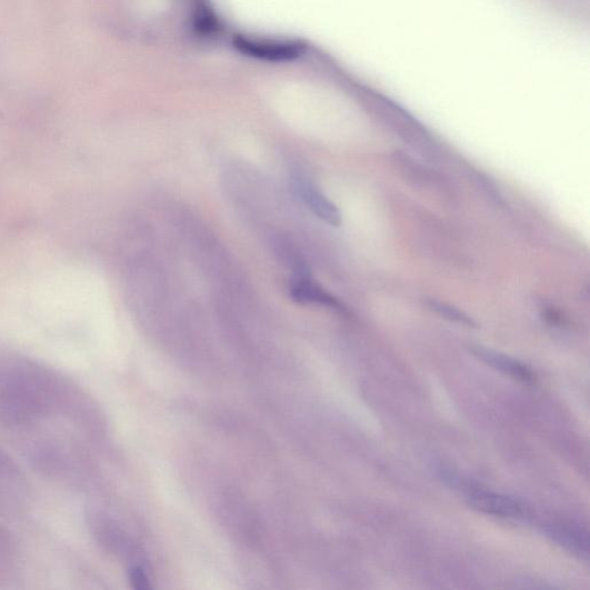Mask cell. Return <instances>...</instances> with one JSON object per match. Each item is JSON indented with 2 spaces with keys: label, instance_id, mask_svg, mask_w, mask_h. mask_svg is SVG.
I'll return each instance as SVG.
<instances>
[{
  "label": "cell",
  "instance_id": "52a82bcc",
  "mask_svg": "<svg viewBox=\"0 0 590 590\" xmlns=\"http://www.w3.org/2000/svg\"><path fill=\"white\" fill-rule=\"evenodd\" d=\"M427 304L431 310H433L434 313H438L439 316L450 321L471 327L476 326L474 322L468 316H466L463 312H461L460 309L453 306L431 299L427 301Z\"/></svg>",
  "mask_w": 590,
  "mask_h": 590
},
{
  "label": "cell",
  "instance_id": "8992f818",
  "mask_svg": "<svg viewBox=\"0 0 590 590\" xmlns=\"http://www.w3.org/2000/svg\"><path fill=\"white\" fill-rule=\"evenodd\" d=\"M194 33L201 39H210L221 33V21L207 0H197L193 13Z\"/></svg>",
  "mask_w": 590,
  "mask_h": 590
},
{
  "label": "cell",
  "instance_id": "6da1fadb",
  "mask_svg": "<svg viewBox=\"0 0 590 590\" xmlns=\"http://www.w3.org/2000/svg\"><path fill=\"white\" fill-rule=\"evenodd\" d=\"M232 43L242 56L267 63H290L302 58L308 50V46L299 40H266L240 34Z\"/></svg>",
  "mask_w": 590,
  "mask_h": 590
},
{
  "label": "cell",
  "instance_id": "ba28073f",
  "mask_svg": "<svg viewBox=\"0 0 590 590\" xmlns=\"http://www.w3.org/2000/svg\"><path fill=\"white\" fill-rule=\"evenodd\" d=\"M132 586L136 589L148 588V578L141 568H132L129 572Z\"/></svg>",
  "mask_w": 590,
  "mask_h": 590
},
{
  "label": "cell",
  "instance_id": "277c9868",
  "mask_svg": "<svg viewBox=\"0 0 590 590\" xmlns=\"http://www.w3.org/2000/svg\"><path fill=\"white\" fill-rule=\"evenodd\" d=\"M291 298L301 304L318 303L337 307V301L309 277V272L293 273Z\"/></svg>",
  "mask_w": 590,
  "mask_h": 590
},
{
  "label": "cell",
  "instance_id": "5b68a950",
  "mask_svg": "<svg viewBox=\"0 0 590 590\" xmlns=\"http://www.w3.org/2000/svg\"><path fill=\"white\" fill-rule=\"evenodd\" d=\"M474 354L491 367L507 372L512 378L524 383H533L537 380L534 372L523 363L511 359L504 354L493 352L491 350L476 348Z\"/></svg>",
  "mask_w": 590,
  "mask_h": 590
},
{
  "label": "cell",
  "instance_id": "7a4b0ae2",
  "mask_svg": "<svg viewBox=\"0 0 590 590\" xmlns=\"http://www.w3.org/2000/svg\"><path fill=\"white\" fill-rule=\"evenodd\" d=\"M468 501L474 509L496 517L523 518L530 513L521 502L509 496L491 492L473 486H463Z\"/></svg>",
  "mask_w": 590,
  "mask_h": 590
},
{
  "label": "cell",
  "instance_id": "3957f363",
  "mask_svg": "<svg viewBox=\"0 0 590 590\" xmlns=\"http://www.w3.org/2000/svg\"><path fill=\"white\" fill-rule=\"evenodd\" d=\"M293 188L318 219L336 228L341 224V214L338 208L313 183L298 177L293 179Z\"/></svg>",
  "mask_w": 590,
  "mask_h": 590
}]
</instances>
